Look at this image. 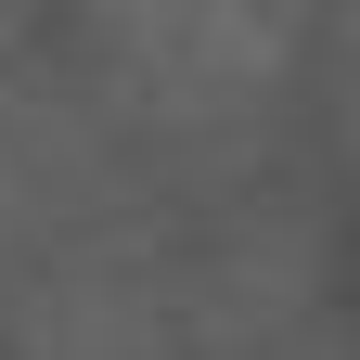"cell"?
<instances>
[{
  "label": "cell",
  "instance_id": "cell-1",
  "mask_svg": "<svg viewBox=\"0 0 360 360\" xmlns=\"http://www.w3.org/2000/svg\"><path fill=\"white\" fill-rule=\"evenodd\" d=\"M77 26L155 116H232L296 65L309 0H77Z\"/></svg>",
  "mask_w": 360,
  "mask_h": 360
}]
</instances>
